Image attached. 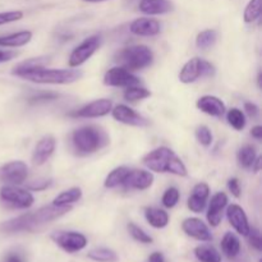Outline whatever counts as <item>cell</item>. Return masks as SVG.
<instances>
[{
	"instance_id": "cell-2",
	"label": "cell",
	"mask_w": 262,
	"mask_h": 262,
	"mask_svg": "<svg viewBox=\"0 0 262 262\" xmlns=\"http://www.w3.org/2000/svg\"><path fill=\"white\" fill-rule=\"evenodd\" d=\"M142 163L150 171L155 173H170L178 177L188 176V169L182 159L166 146L155 148L146 154Z\"/></svg>"
},
{
	"instance_id": "cell-29",
	"label": "cell",
	"mask_w": 262,
	"mask_h": 262,
	"mask_svg": "<svg viewBox=\"0 0 262 262\" xmlns=\"http://www.w3.org/2000/svg\"><path fill=\"white\" fill-rule=\"evenodd\" d=\"M87 257L96 262H117L119 260V256L117 255V252L106 247H99L89 251Z\"/></svg>"
},
{
	"instance_id": "cell-18",
	"label": "cell",
	"mask_w": 262,
	"mask_h": 262,
	"mask_svg": "<svg viewBox=\"0 0 262 262\" xmlns=\"http://www.w3.org/2000/svg\"><path fill=\"white\" fill-rule=\"evenodd\" d=\"M228 206V196L225 192H217L210 200L209 207H207V222L211 227L216 228L223 220V212Z\"/></svg>"
},
{
	"instance_id": "cell-17",
	"label": "cell",
	"mask_w": 262,
	"mask_h": 262,
	"mask_svg": "<svg viewBox=\"0 0 262 262\" xmlns=\"http://www.w3.org/2000/svg\"><path fill=\"white\" fill-rule=\"evenodd\" d=\"M56 147V140L54 136L46 135L42 138L38 140V142L36 143L35 148H33L32 154V163L35 165H43L49 159L53 156L54 151Z\"/></svg>"
},
{
	"instance_id": "cell-46",
	"label": "cell",
	"mask_w": 262,
	"mask_h": 262,
	"mask_svg": "<svg viewBox=\"0 0 262 262\" xmlns=\"http://www.w3.org/2000/svg\"><path fill=\"white\" fill-rule=\"evenodd\" d=\"M17 56V53L12 50H0V63H5V61L12 60L13 58Z\"/></svg>"
},
{
	"instance_id": "cell-39",
	"label": "cell",
	"mask_w": 262,
	"mask_h": 262,
	"mask_svg": "<svg viewBox=\"0 0 262 262\" xmlns=\"http://www.w3.org/2000/svg\"><path fill=\"white\" fill-rule=\"evenodd\" d=\"M23 12L22 10H9V12H2L0 13V26L7 25V23L17 22V20L22 19Z\"/></svg>"
},
{
	"instance_id": "cell-16",
	"label": "cell",
	"mask_w": 262,
	"mask_h": 262,
	"mask_svg": "<svg viewBox=\"0 0 262 262\" xmlns=\"http://www.w3.org/2000/svg\"><path fill=\"white\" fill-rule=\"evenodd\" d=\"M227 217L229 224L232 225L233 229L238 234L243 235V237H247V234L250 233L251 225L250 222H248L247 214H246V211L239 205L232 204L229 206H227Z\"/></svg>"
},
{
	"instance_id": "cell-1",
	"label": "cell",
	"mask_w": 262,
	"mask_h": 262,
	"mask_svg": "<svg viewBox=\"0 0 262 262\" xmlns=\"http://www.w3.org/2000/svg\"><path fill=\"white\" fill-rule=\"evenodd\" d=\"M13 76H17L26 81L40 84H69L82 78L83 72L81 69H53L46 67H37L30 69H17L12 71Z\"/></svg>"
},
{
	"instance_id": "cell-14",
	"label": "cell",
	"mask_w": 262,
	"mask_h": 262,
	"mask_svg": "<svg viewBox=\"0 0 262 262\" xmlns=\"http://www.w3.org/2000/svg\"><path fill=\"white\" fill-rule=\"evenodd\" d=\"M112 115L117 122L123 123L127 125H133V127H145L148 124V120L141 114H138L132 107L127 106L124 104H119L117 106H113Z\"/></svg>"
},
{
	"instance_id": "cell-9",
	"label": "cell",
	"mask_w": 262,
	"mask_h": 262,
	"mask_svg": "<svg viewBox=\"0 0 262 262\" xmlns=\"http://www.w3.org/2000/svg\"><path fill=\"white\" fill-rule=\"evenodd\" d=\"M38 224L36 222V217L33 212H27L19 216H15L13 219L7 220V222L0 224V233L5 234H14V233L22 232H35L38 229Z\"/></svg>"
},
{
	"instance_id": "cell-20",
	"label": "cell",
	"mask_w": 262,
	"mask_h": 262,
	"mask_svg": "<svg viewBox=\"0 0 262 262\" xmlns=\"http://www.w3.org/2000/svg\"><path fill=\"white\" fill-rule=\"evenodd\" d=\"M196 106L202 113L214 118H222L227 112V107H225L223 100L216 96H212V95H205V96L200 97L197 100Z\"/></svg>"
},
{
	"instance_id": "cell-6",
	"label": "cell",
	"mask_w": 262,
	"mask_h": 262,
	"mask_svg": "<svg viewBox=\"0 0 262 262\" xmlns=\"http://www.w3.org/2000/svg\"><path fill=\"white\" fill-rule=\"evenodd\" d=\"M102 38L100 35H92L84 38L78 46L73 49L68 58V66L71 68H78L83 63H86L95 53L100 49Z\"/></svg>"
},
{
	"instance_id": "cell-3",
	"label": "cell",
	"mask_w": 262,
	"mask_h": 262,
	"mask_svg": "<svg viewBox=\"0 0 262 262\" xmlns=\"http://www.w3.org/2000/svg\"><path fill=\"white\" fill-rule=\"evenodd\" d=\"M107 133L97 125H83L72 133V145L79 155H90L109 145Z\"/></svg>"
},
{
	"instance_id": "cell-30",
	"label": "cell",
	"mask_w": 262,
	"mask_h": 262,
	"mask_svg": "<svg viewBox=\"0 0 262 262\" xmlns=\"http://www.w3.org/2000/svg\"><path fill=\"white\" fill-rule=\"evenodd\" d=\"M217 40V31L216 30H205L197 35L196 37V46L201 50H207V49L212 48Z\"/></svg>"
},
{
	"instance_id": "cell-47",
	"label": "cell",
	"mask_w": 262,
	"mask_h": 262,
	"mask_svg": "<svg viewBox=\"0 0 262 262\" xmlns=\"http://www.w3.org/2000/svg\"><path fill=\"white\" fill-rule=\"evenodd\" d=\"M251 136L257 141L262 140V125H255V127L251 129Z\"/></svg>"
},
{
	"instance_id": "cell-23",
	"label": "cell",
	"mask_w": 262,
	"mask_h": 262,
	"mask_svg": "<svg viewBox=\"0 0 262 262\" xmlns=\"http://www.w3.org/2000/svg\"><path fill=\"white\" fill-rule=\"evenodd\" d=\"M145 217L146 222L155 229H163L169 224V214L159 207H146Z\"/></svg>"
},
{
	"instance_id": "cell-4",
	"label": "cell",
	"mask_w": 262,
	"mask_h": 262,
	"mask_svg": "<svg viewBox=\"0 0 262 262\" xmlns=\"http://www.w3.org/2000/svg\"><path fill=\"white\" fill-rule=\"evenodd\" d=\"M115 63L127 71H141L154 63V53L146 45H133L123 48L115 54Z\"/></svg>"
},
{
	"instance_id": "cell-24",
	"label": "cell",
	"mask_w": 262,
	"mask_h": 262,
	"mask_svg": "<svg viewBox=\"0 0 262 262\" xmlns=\"http://www.w3.org/2000/svg\"><path fill=\"white\" fill-rule=\"evenodd\" d=\"M81 199H82V189L79 188V187H72V188L59 193L58 196L53 200L51 204L59 207H67V206H72V205H74Z\"/></svg>"
},
{
	"instance_id": "cell-13",
	"label": "cell",
	"mask_w": 262,
	"mask_h": 262,
	"mask_svg": "<svg viewBox=\"0 0 262 262\" xmlns=\"http://www.w3.org/2000/svg\"><path fill=\"white\" fill-rule=\"evenodd\" d=\"M154 183V174L143 169H135L128 173L127 178L123 182L122 187L129 191H146Z\"/></svg>"
},
{
	"instance_id": "cell-10",
	"label": "cell",
	"mask_w": 262,
	"mask_h": 262,
	"mask_svg": "<svg viewBox=\"0 0 262 262\" xmlns=\"http://www.w3.org/2000/svg\"><path fill=\"white\" fill-rule=\"evenodd\" d=\"M28 177V166L25 161L15 160L4 164L0 168V181L12 186L25 183Z\"/></svg>"
},
{
	"instance_id": "cell-33",
	"label": "cell",
	"mask_w": 262,
	"mask_h": 262,
	"mask_svg": "<svg viewBox=\"0 0 262 262\" xmlns=\"http://www.w3.org/2000/svg\"><path fill=\"white\" fill-rule=\"evenodd\" d=\"M261 0H250L243 12V20L246 23L256 22L261 17Z\"/></svg>"
},
{
	"instance_id": "cell-42",
	"label": "cell",
	"mask_w": 262,
	"mask_h": 262,
	"mask_svg": "<svg viewBox=\"0 0 262 262\" xmlns=\"http://www.w3.org/2000/svg\"><path fill=\"white\" fill-rule=\"evenodd\" d=\"M192 194L197 197H201L204 200H209L210 197V187L209 184L205 183V182H201V183H197L196 186L192 189Z\"/></svg>"
},
{
	"instance_id": "cell-43",
	"label": "cell",
	"mask_w": 262,
	"mask_h": 262,
	"mask_svg": "<svg viewBox=\"0 0 262 262\" xmlns=\"http://www.w3.org/2000/svg\"><path fill=\"white\" fill-rule=\"evenodd\" d=\"M51 184V179H38V181H33L32 183H30L27 186L28 191H35V192H40L43 191V189L48 188L49 186Z\"/></svg>"
},
{
	"instance_id": "cell-5",
	"label": "cell",
	"mask_w": 262,
	"mask_h": 262,
	"mask_svg": "<svg viewBox=\"0 0 262 262\" xmlns=\"http://www.w3.org/2000/svg\"><path fill=\"white\" fill-rule=\"evenodd\" d=\"M215 72H216V69L210 61L199 58V56H194L182 67L181 72H179V81L184 84L193 83V82L199 81L200 78L215 76Z\"/></svg>"
},
{
	"instance_id": "cell-22",
	"label": "cell",
	"mask_w": 262,
	"mask_h": 262,
	"mask_svg": "<svg viewBox=\"0 0 262 262\" xmlns=\"http://www.w3.org/2000/svg\"><path fill=\"white\" fill-rule=\"evenodd\" d=\"M33 33L31 31H19L7 36H0V48H20L32 40Z\"/></svg>"
},
{
	"instance_id": "cell-28",
	"label": "cell",
	"mask_w": 262,
	"mask_h": 262,
	"mask_svg": "<svg viewBox=\"0 0 262 262\" xmlns=\"http://www.w3.org/2000/svg\"><path fill=\"white\" fill-rule=\"evenodd\" d=\"M256 158H257V151H256L255 146L252 145L242 146L237 152L238 164H239V166H242L243 169L252 168V164Z\"/></svg>"
},
{
	"instance_id": "cell-38",
	"label": "cell",
	"mask_w": 262,
	"mask_h": 262,
	"mask_svg": "<svg viewBox=\"0 0 262 262\" xmlns=\"http://www.w3.org/2000/svg\"><path fill=\"white\" fill-rule=\"evenodd\" d=\"M60 95L56 94V92H38V94L32 95V96L28 99L30 104H38V102H48V101H54V100L59 99Z\"/></svg>"
},
{
	"instance_id": "cell-37",
	"label": "cell",
	"mask_w": 262,
	"mask_h": 262,
	"mask_svg": "<svg viewBox=\"0 0 262 262\" xmlns=\"http://www.w3.org/2000/svg\"><path fill=\"white\" fill-rule=\"evenodd\" d=\"M207 205V200L201 199V197H197L194 194L191 193V196L188 197V201H187V206L194 214H200L205 210Z\"/></svg>"
},
{
	"instance_id": "cell-12",
	"label": "cell",
	"mask_w": 262,
	"mask_h": 262,
	"mask_svg": "<svg viewBox=\"0 0 262 262\" xmlns=\"http://www.w3.org/2000/svg\"><path fill=\"white\" fill-rule=\"evenodd\" d=\"M113 109V101L110 99H99L89 102L81 109L69 113V117L73 118H101L109 114Z\"/></svg>"
},
{
	"instance_id": "cell-40",
	"label": "cell",
	"mask_w": 262,
	"mask_h": 262,
	"mask_svg": "<svg viewBox=\"0 0 262 262\" xmlns=\"http://www.w3.org/2000/svg\"><path fill=\"white\" fill-rule=\"evenodd\" d=\"M46 61H49V59L46 58H31L27 59L26 61H22L18 66H15L14 68L17 69H30V68H37V67H45Z\"/></svg>"
},
{
	"instance_id": "cell-45",
	"label": "cell",
	"mask_w": 262,
	"mask_h": 262,
	"mask_svg": "<svg viewBox=\"0 0 262 262\" xmlns=\"http://www.w3.org/2000/svg\"><path fill=\"white\" fill-rule=\"evenodd\" d=\"M245 112H246V114L248 115V117L257 118L258 113H260V109H258L257 105L253 104V102H246V104H245Z\"/></svg>"
},
{
	"instance_id": "cell-49",
	"label": "cell",
	"mask_w": 262,
	"mask_h": 262,
	"mask_svg": "<svg viewBox=\"0 0 262 262\" xmlns=\"http://www.w3.org/2000/svg\"><path fill=\"white\" fill-rule=\"evenodd\" d=\"M4 262H25V261H23L22 256L18 255V253H9V255H7V257L4 258Z\"/></svg>"
},
{
	"instance_id": "cell-31",
	"label": "cell",
	"mask_w": 262,
	"mask_h": 262,
	"mask_svg": "<svg viewBox=\"0 0 262 262\" xmlns=\"http://www.w3.org/2000/svg\"><path fill=\"white\" fill-rule=\"evenodd\" d=\"M227 120L230 127L234 128L235 130H243L246 124H247L245 113L241 109H238V107H232L230 110H228Z\"/></svg>"
},
{
	"instance_id": "cell-11",
	"label": "cell",
	"mask_w": 262,
	"mask_h": 262,
	"mask_svg": "<svg viewBox=\"0 0 262 262\" xmlns=\"http://www.w3.org/2000/svg\"><path fill=\"white\" fill-rule=\"evenodd\" d=\"M140 83L141 79L137 76L119 66L110 68L104 74V84L109 87H125L127 89V87L137 86Z\"/></svg>"
},
{
	"instance_id": "cell-48",
	"label": "cell",
	"mask_w": 262,
	"mask_h": 262,
	"mask_svg": "<svg viewBox=\"0 0 262 262\" xmlns=\"http://www.w3.org/2000/svg\"><path fill=\"white\" fill-rule=\"evenodd\" d=\"M148 262H165V257L161 252H154L148 256Z\"/></svg>"
},
{
	"instance_id": "cell-44",
	"label": "cell",
	"mask_w": 262,
	"mask_h": 262,
	"mask_svg": "<svg viewBox=\"0 0 262 262\" xmlns=\"http://www.w3.org/2000/svg\"><path fill=\"white\" fill-rule=\"evenodd\" d=\"M228 189H229V192L235 199H239L242 196V189H241V184L238 178H230L228 181Z\"/></svg>"
},
{
	"instance_id": "cell-51",
	"label": "cell",
	"mask_w": 262,
	"mask_h": 262,
	"mask_svg": "<svg viewBox=\"0 0 262 262\" xmlns=\"http://www.w3.org/2000/svg\"><path fill=\"white\" fill-rule=\"evenodd\" d=\"M261 78H262V74H261V72H260V73H258V76H257V86H258V89H261Z\"/></svg>"
},
{
	"instance_id": "cell-21",
	"label": "cell",
	"mask_w": 262,
	"mask_h": 262,
	"mask_svg": "<svg viewBox=\"0 0 262 262\" xmlns=\"http://www.w3.org/2000/svg\"><path fill=\"white\" fill-rule=\"evenodd\" d=\"M138 8L146 15L166 14L174 9L170 0H141Z\"/></svg>"
},
{
	"instance_id": "cell-50",
	"label": "cell",
	"mask_w": 262,
	"mask_h": 262,
	"mask_svg": "<svg viewBox=\"0 0 262 262\" xmlns=\"http://www.w3.org/2000/svg\"><path fill=\"white\" fill-rule=\"evenodd\" d=\"M261 163H262L261 156H257V158L255 159V161H253V164H252V169H253V171H255V173H258V171H260Z\"/></svg>"
},
{
	"instance_id": "cell-7",
	"label": "cell",
	"mask_w": 262,
	"mask_h": 262,
	"mask_svg": "<svg viewBox=\"0 0 262 262\" xmlns=\"http://www.w3.org/2000/svg\"><path fill=\"white\" fill-rule=\"evenodd\" d=\"M0 200L14 209H30L35 202V197L28 189L12 184H5L0 188Z\"/></svg>"
},
{
	"instance_id": "cell-35",
	"label": "cell",
	"mask_w": 262,
	"mask_h": 262,
	"mask_svg": "<svg viewBox=\"0 0 262 262\" xmlns=\"http://www.w3.org/2000/svg\"><path fill=\"white\" fill-rule=\"evenodd\" d=\"M179 199H181L179 189L177 187H169L165 189L163 197H161V204L165 209H173L179 202Z\"/></svg>"
},
{
	"instance_id": "cell-25",
	"label": "cell",
	"mask_w": 262,
	"mask_h": 262,
	"mask_svg": "<svg viewBox=\"0 0 262 262\" xmlns=\"http://www.w3.org/2000/svg\"><path fill=\"white\" fill-rule=\"evenodd\" d=\"M222 251L227 257L229 258H234L239 255L241 252V241L234 233L232 232H227L223 237L222 243Z\"/></svg>"
},
{
	"instance_id": "cell-34",
	"label": "cell",
	"mask_w": 262,
	"mask_h": 262,
	"mask_svg": "<svg viewBox=\"0 0 262 262\" xmlns=\"http://www.w3.org/2000/svg\"><path fill=\"white\" fill-rule=\"evenodd\" d=\"M127 229L128 232H129L130 237L135 241H137V242L143 243V245H150V243L154 242L152 237H151L150 234H147L142 228H140L137 224H135V223H128Z\"/></svg>"
},
{
	"instance_id": "cell-15",
	"label": "cell",
	"mask_w": 262,
	"mask_h": 262,
	"mask_svg": "<svg viewBox=\"0 0 262 262\" xmlns=\"http://www.w3.org/2000/svg\"><path fill=\"white\" fill-rule=\"evenodd\" d=\"M182 230L188 237L200 242H211L212 233L210 232L209 227L199 217H187L182 223Z\"/></svg>"
},
{
	"instance_id": "cell-27",
	"label": "cell",
	"mask_w": 262,
	"mask_h": 262,
	"mask_svg": "<svg viewBox=\"0 0 262 262\" xmlns=\"http://www.w3.org/2000/svg\"><path fill=\"white\" fill-rule=\"evenodd\" d=\"M194 256L201 262H222L219 251L210 245H201L194 248Z\"/></svg>"
},
{
	"instance_id": "cell-8",
	"label": "cell",
	"mask_w": 262,
	"mask_h": 262,
	"mask_svg": "<svg viewBox=\"0 0 262 262\" xmlns=\"http://www.w3.org/2000/svg\"><path fill=\"white\" fill-rule=\"evenodd\" d=\"M51 241L63 251L68 253H76L86 248L87 241L86 235L79 232H55L50 235Z\"/></svg>"
},
{
	"instance_id": "cell-52",
	"label": "cell",
	"mask_w": 262,
	"mask_h": 262,
	"mask_svg": "<svg viewBox=\"0 0 262 262\" xmlns=\"http://www.w3.org/2000/svg\"><path fill=\"white\" fill-rule=\"evenodd\" d=\"M84 3H101V2H106V0H82Z\"/></svg>"
},
{
	"instance_id": "cell-32",
	"label": "cell",
	"mask_w": 262,
	"mask_h": 262,
	"mask_svg": "<svg viewBox=\"0 0 262 262\" xmlns=\"http://www.w3.org/2000/svg\"><path fill=\"white\" fill-rule=\"evenodd\" d=\"M150 96H151L150 90L145 89V87H140L138 84L137 86L127 87L124 91V94H123L124 100H127V101H129V102L141 101V100H145Z\"/></svg>"
},
{
	"instance_id": "cell-26",
	"label": "cell",
	"mask_w": 262,
	"mask_h": 262,
	"mask_svg": "<svg viewBox=\"0 0 262 262\" xmlns=\"http://www.w3.org/2000/svg\"><path fill=\"white\" fill-rule=\"evenodd\" d=\"M130 171V168L128 166H118V168L113 169L107 177L105 178L104 182V187L107 189H113V188H117V187H122L123 182L125 181L127 178L128 173Z\"/></svg>"
},
{
	"instance_id": "cell-41",
	"label": "cell",
	"mask_w": 262,
	"mask_h": 262,
	"mask_svg": "<svg viewBox=\"0 0 262 262\" xmlns=\"http://www.w3.org/2000/svg\"><path fill=\"white\" fill-rule=\"evenodd\" d=\"M247 237H248V241H250V245L252 246L256 251H258V252H260V251L262 250V238H261L260 232H258L256 228H251L250 233L247 234Z\"/></svg>"
},
{
	"instance_id": "cell-19",
	"label": "cell",
	"mask_w": 262,
	"mask_h": 262,
	"mask_svg": "<svg viewBox=\"0 0 262 262\" xmlns=\"http://www.w3.org/2000/svg\"><path fill=\"white\" fill-rule=\"evenodd\" d=\"M129 31L136 36H143V37H152L158 36L161 31V25L155 18H137L133 20L129 26Z\"/></svg>"
},
{
	"instance_id": "cell-36",
	"label": "cell",
	"mask_w": 262,
	"mask_h": 262,
	"mask_svg": "<svg viewBox=\"0 0 262 262\" xmlns=\"http://www.w3.org/2000/svg\"><path fill=\"white\" fill-rule=\"evenodd\" d=\"M194 135H196L197 141H199L204 147H210V146H211L214 137H212V132L210 130L209 127H206V125H199V127L196 128Z\"/></svg>"
}]
</instances>
